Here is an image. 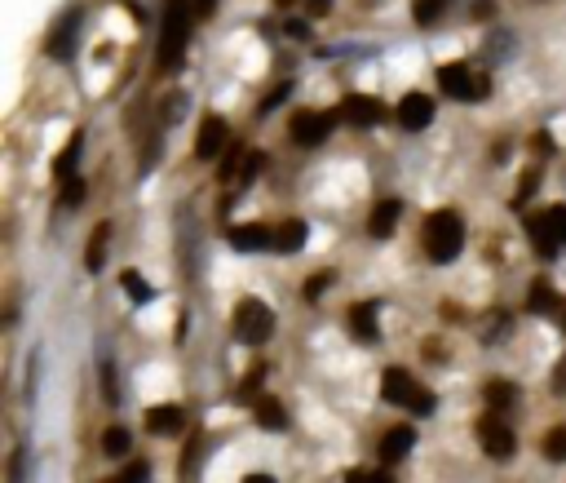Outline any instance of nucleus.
I'll use <instances>...</instances> for the list:
<instances>
[{
	"instance_id": "f257e3e1",
	"label": "nucleus",
	"mask_w": 566,
	"mask_h": 483,
	"mask_svg": "<svg viewBox=\"0 0 566 483\" xmlns=\"http://www.w3.org/2000/svg\"><path fill=\"white\" fill-rule=\"evenodd\" d=\"M461 244H465V222H461V213H452V208L430 213V222H425V253H430L433 262L461 257Z\"/></svg>"
},
{
	"instance_id": "f03ea898",
	"label": "nucleus",
	"mask_w": 566,
	"mask_h": 483,
	"mask_svg": "<svg viewBox=\"0 0 566 483\" xmlns=\"http://www.w3.org/2000/svg\"><path fill=\"white\" fill-rule=\"evenodd\" d=\"M438 89L447 98H461V103H482L492 94V80L478 67H469V63H442L438 67Z\"/></svg>"
},
{
	"instance_id": "7ed1b4c3",
	"label": "nucleus",
	"mask_w": 566,
	"mask_h": 483,
	"mask_svg": "<svg viewBox=\"0 0 566 483\" xmlns=\"http://www.w3.org/2000/svg\"><path fill=\"white\" fill-rule=\"evenodd\" d=\"M381 395H385V404H402V408H412V413H433V395L421 390L407 368H385Z\"/></svg>"
},
{
	"instance_id": "20e7f679",
	"label": "nucleus",
	"mask_w": 566,
	"mask_h": 483,
	"mask_svg": "<svg viewBox=\"0 0 566 483\" xmlns=\"http://www.w3.org/2000/svg\"><path fill=\"white\" fill-rule=\"evenodd\" d=\"M527 231H531L535 248L544 257H558L566 248V205H553L544 213H535V217H527Z\"/></svg>"
},
{
	"instance_id": "39448f33",
	"label": "nucleus",
	"mask_w": 566,
	"mask_h": 483,
	"mask_svg": "<svg viewBox=\"0 0 566 483\" xmlns=\"http://www.w3.org/2000/svg\"><path fill=\"white\" fill-rule=\"evenodd\" d=\"M274 333V315H270L266 302H257V297H243L239 307H234V337L248 346H262Z\"/></svg>"
},
{
	"instance_id": "423d86ee",
	"label": "nucleus",
	"mask_w": 566,
	"mask_h": 483,
	"mask_svg": "<svg viewBox=\"0 0 566 483\" xmlns=\"http://www.w3.org/2000/svg\"><path fill=\"white\" fill-rule=\"evenodd\" d=\"M182 49H186V14H182V5H168L164 32H160V54H155L160 71L177 67V63H182Z\"/></svg>"
},
{
	"instance_id": "0eeeda50",
	"label": "nucleus",
	"mask_w": 566,
	"mask_h": 483,
	"mask_svg": "<svg viewBox=\"0 0 566 483\" xmlns=\"http://www.w3.org/2000/svg\"><path fill=\"white\" fill-rule=\"evenodd\" d=\"M478 444H482V452H487V457H496V461H509V457H513V448H518L513 430H509L500 417H482V421H478Z\"/></svg>"
},
{
	"instance_id": "6e6552de",
	"label": "nucleus",
	"mask_w": 566,
	"mask_h": 483,
	"mask_svg": "<svg viewBox=\"0 0 566 483\" xmlns=\"http://www.w3.org/2000/svg\"><path fill=\"white\" fill-rule=\"evenodd\" d=\"M333 125H336L333 111H323V116H319V111H297V116H293V138H297L301 146H319V142L333 134Z\"/></svg>"
},
{
	"instance_id": "1a4fd4ad",
	"label": "nucleus",
	"mask_w": 566,
	"mask_h": 483,
	"mask_svg": "<svg viewBox=\"0 0 566 483\" xmlns=\"http://www.w3.org/2000/svg\"><path fill=\"white\" fill-rule=\"evenodd\" d=\"M226 138H231L226 120H222V116H204L200 138H195V156H200V160H217V156L226 151Z\"/></svg>"
},
{
	"instance_id": "9d476101",
	"label": "nucleus",
	"mask_w": 566,
	"mask_h": 483,
	"mask_svg": "<svg viewBox=\"0 0 566 483\" xmlns=\"http://www.w3.org/2000/svg\"><path fill=\"white\" fill-rule=\"evenodd\" d=\"M341 116H345L350 125H363V129H372V125H381V120H385V106L376 103L372 94H350V98L341 103Z\"/></svg>"
},
{
	"instance_id": "9b49d317",
	"label": "nucleus",
	"mask_w": 566,
	"mask_h": 483,
	"mask_svg": "<svg viewBox=\"0 0 566 483\" xmlns=\"http://www.w3.org/2000/svg\"><path fill=\"white\" fill-rule=\"evenodd\" d=\"M430 120H433V98H425V94H407V98L399 103V125L402 129L421 134Z\"/></svg>"
},
{
	"instance_id": "f8f14e48",
	"label": "nucleus",
	"mask_w": 566,
	"mask_h": 483,
	"mask_svg": "<svg viewBox=\"0 0 566 483\" xmlns=\"http://www.w3.org/2000/svg\"><path fill=\"white\" fill-rule=\"evenodd\" d=\"M146 426H151L155 435L173 439V435H182V430H186V413H182L177 404H160V408H151V413H146Z\"/></svg>"
},
{
	"instance_id": "ddd939ff",
	"label": "nucleus",
	"mask_w": 566,
	"mask_h": 483,
	"mask_svg": "<svg viewBox=\"0 0 566 483\" xmlns=\"http://www.w3.org/2000/svg\"><path fill=\"white\" fill-rule=\"evenodd\" d=\"M399 213H402L399 200H381V205L372 208V217H367V231H372L376 240H385V236L399 226Z\"/></svg>"
},
{
	"instance_id": "4468645a",
	"label": "nucleus",
	"mask_w": 566,
	"mask_h": 483,
	"mask_svg": "<svg viewBox=\"0 0 566 483\" xmlns=\"http://www.w3.org/2000/svg\"><path fill=\"white\" fill-rule=\"evenodd\" d=\"M75 23H80V14H67L58 27H54V35H49V58H71V49H75Z\"/></svg>"
},
{
	"instance_id": "2eb2a0df",
	"label": "nucleus",
	"mask_w": 566,
	"mask_h": 483,
	"mask_svg": "<svg viewBox=\"0 0 566 483\" xmlns=\"http://www.w3.org/2000/svg\"><path fill=\"white\" fill-rule=\"evenodd\" d=\"M412 448H416V430H412V426H394V430L381 439V457H385V461H402Z\"/></svg>"
},
{
	"instance_id": "dca6fc26",
	"label": "nucleus",
	"mask_w": 566,
	"mask_h": 483,
	"mask_svg": "<svg viewBox=\"0 0 566 483\" xmlns=\"http://www.w3.org/2000/svg\"><path fill=\"white\" fill-rule=\"evenodd\" d=\"M350 333H354L359 342H376V337H381V328H376V302H363V307L350 311Z\"/></svg>"
},
{
	"instance_id": "f3484780",
	"label": "nucleus",
	"mask_w": 566,
	"mask_h": 483,
	"mask_svg": "<svg viewBox=\"0 0 566 483\" xmlns=\"http://www.w3.org/2000/svg\"><path fill=\"white\" fill-rule=\"evenodd\" d=\"M231 244L239 248V253H257V248H266L270 244V231L266 226H257V222H253V226H234Z\"/></svg>"
},
{
	"instance_id": "a211bd4d",
	"label": "nucleus",
	"mask_w": 566,
	"mask_h": 483,
	"mask_svg": "<svg viewBox=\"0 0 566 483\" xmlns=\"http://www.w3.org/2000/svg\"><path fill=\"white\" fill-rule=\"evenodd\" d=\"M527 307H531V311H540V315H558V311H562V297H558V293H553L544 279H535L531 293H527Z\"/></svg>"
},
{
	"instance_id": "6ab92c4d",
	"label": "nucleus",
	"mask_w": 566,
	"mask_h": 483,
	"mask_svg": "<svg viewBox=\"0 0 566 483\" xmlns=\"http://www.w3.org/2000/svg\"><path fill=\"white\" fill-rule=\"evenodd\" d=\"M106 244H111V226L98 222L94 236H89V248H84V267H89V271H102V262H106Z\"/></svg>"
},
{
	"instance_id": "aec40b11",
	"label": "nucleus",
	"mask_w": 566,
	"mask_h": 483,
	"mask_svg": "<svg viewBox=\"0 0 566 483\" xmlns=\"http://www.w3.org/2000/svg\"><path fill=\"white\" fill-rule=\"evenodd\" d=\"M274 248H279V253H301V248H305V222H297V217L283 222V226L274 231Z\"/></svg>"
},
{
	"instance_id": "412c9836",
	"label": "nucleus",
	"mask_w": 566,
	"mask_h": 483,
	"mask_svg": "<svg viewBox=\"0 0 566 483\" xmlns=\"http://www.w3.org/2000/svg\"><path fill=\"white\" fill-rule=\"evenodd\" d=\"M257 421H262L266 430H283V426H288V413H283V404H279V399L262 395V399H257Z\"/></svg>"
},
{
	"instance_id": "4be33fe9",
	"label": "nucleus",
	"mask_w": 566,
	"mask_h": 483,
	"mask_svg": "<svg viewBox=\"0 0 566 483\" xmlns=\"http://www.w3.org/2000/svg\"><path fill=\"white\" fill-rule=\"evenodd\" d=\"M129 448H134V435H129L124 426H111V430L102 435V452H106V457H124Z\"/></svg>"
},
{
	"instance_id": "5701e85b",
	"label": "nucleus",
	"mask_w": 566,
	"mask_h": 483,
	"mask_svg": "<svg viewBox=\"0 0 566 483\" xmlns=\"http://www.w3.org/2000/svg\"><path fill=\"white\" fill-rule=\"evenodd\" d=\"M482 395H487V404H492L496 413H504V408H513V399H518L509 381H487V390H482Z\"/></svg>"
},
{
	"instance_id": "b1692460",
	"label": "nucleus",
	"mask_w": 566,
	"mask_h": 483,
	"mask_svg": "<svg viewBox=\"0 0 566 483\" xmlns=\"http://www.w3.org/2000/svg\"><path fill=\"white\" fill-rule=\"evenodd\" d=\"M80 146H84V138L75 134V138L67 142V151H63L58 160H54V173H58V177H71V169H75V160H80Z\"/></svg>"
},
{
	"instance_id": "393cba45",
	"label": "nucleus",
	"mask_w": 566,
	"mask_h": 483,
	"mask_svg": "<svg viewBox=\"0 0 566 483\" xmlns=\"http://www.w3.org/2000/svg\"><path fill=\"white\" fill-rule=\"evenodd\" d=\"M120 284H124V293H129L134 302H151V297H155V288L137 276V271H124V279H120Z\"/></svg>"
},
{
	"instance_id": "a878e982",
	"label": "nucleus",
	"mask_w": 566,
	"mask_h": 483,
	"mask_svg": "<svg viewBox=\"0 0 566 483\" xmlns=\"http://www.w3.org/2000/svg\"><path fill=\"white\" fill-rule=\"evenodd\" d=\"M544 457H549V461H566V426H553V430L544 435Z\"/></svg>"
},
{
	"instance_id": "bb28decb",
	"label": "nucleus",
	"mask_w": 566,
	"mask_h": 483,
	"mask_svg": "<svg viewBox=\"0 0 566 483\" xmlns=\"http://www.w3.org/2000/svg\"><path fill=\"white\" fill-rule=\"evenodd\" d=\"M442 9H447V0H416V9H412V18H416V23L425 27V23H433V18H438Z\"/></svg>"
},
{
	"instance_id": "cd10ccee",
	"label": "nucleus",
	"mask_w": 566,
	"mask_h": 483,
	"mask_svg": "<svg viewBox=\"0 0 566 483\" xmlns=\"http://www.w3.org/2000/svg\"><path fill=\"white\" fill-rule=\"evenodd\" d=\"M333 288V271H319V276H310V284H305V297L314 302V297H323Z\"/></svg>"
},
{
	"instance_id": "c85d7f7f",
	"label": "nucleus",
	"mask_w": 566,
	"mask_h": 483,
	"mask_svg": "<svg viewBox=\"0 0 566 483\" xmlns=\"http://www.w3.org/2000/svg\"><path fill=\"white\" fill-rule=\"evenodd\" d=\"M146 479H151V466H146V461H134L124 475H115L111 483H146Z\"/></svg>"
},
{
	"instance_id": "c756f323",
	"label": "nucleus",
	"mask_w": 566,
	"mask_h": 483,
	"mask_svg": "<svg viewBox=\"0 0 566 483\" xmlns=\"http://www.w3.org/2000/svg\"><path fill=\"white\" fill-rule=\"evenodd\" d=\"M186 116V98L182 94H173V98H164V125H173V120H182Z\"/></svg>"
},
{
	"instance_id": "7c9ffc66",
	"label": "nucleus",
	"mask_w": 566,
	"mask_h": 483,
	"mask_svg": "<svg viewBox=\"0 0 566 483\" xmlns=\"http://www.w3.org/2000/svg\"><path fill=\"white\" fill-rule=\"evenodd\" d=\"M535 186H540V173H535V169H527V173H522V182H518V196H513V200L522 205L527 196H535Z\"/></svg>"
},
{
	"instance_id": "2f4dec72",
	"label": "nucleus",
	"mask_w": 566,
	"mask_h": 483,
	"mask_svg": "<svg viewBox=\"0 0 566 483\" xmlns=\"http://www.w3.org/2000/svg\"><path fill=\"white\" fill-rule=\"evenodd\" d=\"M84 200V182L80 177H71L67 186H63V205H80Z\"/></svg>"
},
{
	"instance_id": "473e14b6",
	"label": "nucleus",
	"mask_w": 566,
	"mask_h": 483,
	"mask_svg": "<svg viewBox=\"0 0 566 483\" xmlns=\"http://www.w3.org/2000/svg\"><path fill=\"white\" fill-rule=\"evenodd\" d=\"M553 395H566V359L553 368Z\"/></svg>"
},
{
	"instance_id": "72a5a7b5",
	"label": "nucleus",
	"mask_w": 566,
	"mask_h": 483,
	"mask_svg": "<svg viewBox=\"0 0 566 483\" xmlns=\"http://www.w3.org/2000/svg\"><path fill=\"white\" fill-rule=\"evenodd\" d=\"M310 14H314V18H323V14H333V0H310Z\"/></svg>"
},
{
	"instance_id": "f704fd0d",
	"label": "nucleus",
	"mask_w": 566,
	"mask_h": 483,
	"mask_svg": "<svg viewBox=\"0 0 566 483\" xmlns=\"http://www.w3.org/2000/svg\"><path fill=\"white\" fill-rule=\"evenodd\" d=\"M288 35H293V40H305V35H310V27H305V23H288Z\"/></svg>"
},
{
	"instance_id": "c9c22d12",
	"label": "nucleus",
	"mask_w": 566,
	"mask_h": 483,
	"mask_svg": "<svg viewBox=\"0 0 566 483\" xmlns=\"http://www.w3.org/2000/svg\"><path fill=\"white\" fill-rule=\"evenodd\" d=\"M213 9H217V0H195V14H200V18H208Z\"/></svg>"
},
{
	"instance_id": "e433bc0d",
	"label": "nucleus",
	"mask_w": 566,
	"mask_h": 483,
	"mask_svg": "<svg viewBox=\"0 0 566 483\" xmlns=\"http://www.w3.org/2000/svg\"><path fill=\"white\" fill-rule=\"evenodd\" d=\"M345 483H367V475H363V470H350V475H345Z\"/></svg>"
},
{
	"instance_id": "4c0bfd02",
	"label": "nucleus",
	"mask_w": 566,
	"mask_h": 483,
	"mask_svg": "<svg viewBox=\"0 0 566 483\" xmlns=\"http://www.w3.org/2000/svg\"><path fill=\"white\" fill-rule=\"evenodd\" d=\"M243 483H274L270 475H243Z\"/></svg>"
},
{
	"instance_id": "58836bf2",
	"label": "nucleus",
	"mask_w": 566,
	"mask_h": 483,
	"mask_svg": "<svg viewBox=\"0 0 566 483\" xmlns=\"http://www.w3.org/2000/svg\"><path fill=\"white\" fill-rule=\"evenodd\" d=\"M553 324H562V328H566V302H562V311L553 315Z\"/></svg>"
},
{
	"instance_id": "ea45409f",
	"label": "nucleus",
	"mask_w": 566,
	"mask_h": 483,
	"mask_svg": "<svg viewBox=\"0 0 566 483\" xmlns=\"http://www.w3.org/2000/svg\"><path fill=\"white\" fill-rule=\"evenodd\" d=\"M367 483H390V475H367Z\"/></svg>"
},
{
	"instance_id": "a19ab883",
	"label": "nucleus",
	"mask_w": 566,
	"mask_h": 483,
	"mask_svg": "<svg viewBox=\"0 0 566 483\" xmlns=\"http://www.w3.org/2000/svg\"><path fill=\"white\" fill-rule=\"evenodd\" d=\"M279 5H293V0H279Z\"/></svg>"
}]
</instances>
